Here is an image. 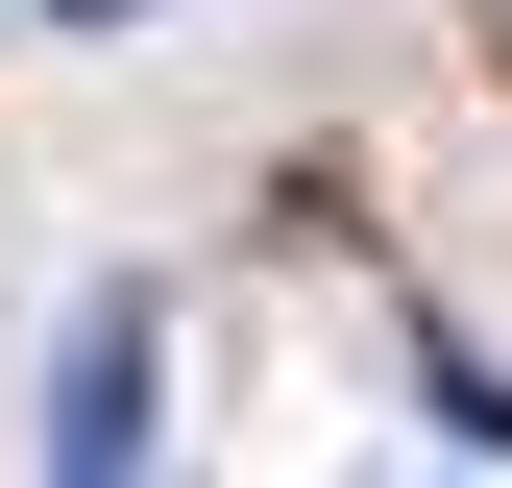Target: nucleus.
<instances>
[{
    "mask_svg": "<svg viewBox=\"0 0 512 488\" xmlns=\"http://www.w3.org/2000/svg\"><path fill=\"white\" fill-rule=\"evenodd\" d=\"M147 366H171L147 293H98V318L49 342V488H122V464H147Z\"/></svg>",
    "mask_w": 512,
    "mask_h": 488,
    "instance_id": "nucleus-1",
    "label": "nucleus"
},
{
    "mask_svg": "<svg viewBox=\"0 0 512 488\" xmlns=\"http://www.w3.org/2000/svg\"><path fill=\"white\" fill-rule=\"evenodd\" d=\"M49 25H147V0H49Z\"/></svg>",
    "mask_w": 512,
    "mask_h": 488,
    "instance_id": "nucleus-2",
    "label": "nucleus"
}]
</instances>
